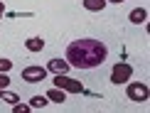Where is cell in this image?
<instances>
[{"mask_svg":"<svg viewBox=\"0 0 150 113\" xmlns=\"http://www.w3.org/2000/svg\"><path fill=\"white\" fill-rule=\"evenodd\" d=\"M106 56L108 49L98 40H76L67 47V61L76 69H96L106 61Z\"/></svg>","mask_w":150,"mask_h":113,"instance_id":"cell-1","label":"cell"},{"mask_svg":"<svg viewBox=\"0 0 150 113\" xmlns=\"http://www.w3.org/2000/svg\"><path fill=\"white\" fill-rule=\"evenodd\" d=\"M54 86H57V89H62V91H67V93H81V91H84L81 81L69 79L67 74H57V76H54Z\"/></svg>","mask_w":150,"mask_h":113,"instance_id":"cell-2","label":"cell"},{"mask_svg":"<svg viewBox=\"0 0 150 113\" xmlns=\"http://www.w3.org/2000/svg\"><path fill=\"white\" fill-rule=\"evenodd\" d=\"M45 79H47L45 66H25L22 69V81H27V84H40Z\"/></svg>","mask_w":150,"mask_h":113,"instance_id":"cell-3","label":"cell"},{"mask_svg":"<svg viewBox=\"0 0 150 113\" xmlns=\"http://www.w3.org/2000/svg\"><path fill=\"white\" fill-rule=\"evenodd\" d=\"M130 74H133V66L126 64V61H118L113 66V71H111V81H113V84H126L130 79Z\"/></svg>","mask_w":150,"mask_h":113,"instance_id":"cell-4","label":"cell"},{"mask_svg":"<svg viewBox=\"0 0 150 113\" xmlns=\"http://www.w3.org/2000/svg\"><path fill=\"white\" fill-rule=\"evenodd\" d=\"M148 96H150V91H148V86L145 84H128V98L130 101H135V103H143V101H148Z\"/></svg>","mask_w":150,"mask_h":113,"instance_id":"cell-5","label":"cell"},{"mask_svg":"<svg viewBox=\"0 0 150 113\" xmlns=\"http://www.w3.org/2000/svg\"><path fill=\"white\" fill-rule=\"evenodd\" d=\"M47 69H49V71H54V74H67V71H69V61H62V59H52Z\"/></svg>","mask_w":150,"mask_h":113,"instance_id":"cell-6","label":"cell"},{"mask_svg":"<svg viewBox=\"0 0 150 113\" xmlns=\"http://www.w3.org/2000/svg\"><path fill=\"white\" fill-rule=\"evenodd\" d=\"M45 96L49 98V101H54V103H64L67 101V91H62V89H57V86H54V89H49Z\"/></svg>","mask_w":150,"mask_h":113,"instance_id":"cell-7","label":"cell"},{"mask_svg":"<svg viewBox=\"0 0 150 113\" xmlns=\"http://www.w3.org/2000/svg\"><path fill=\"white\" fill-rule=\"evenodd\" d=\"M25 47H27L30 52H42V49H45V40H40V37H30V40L25 42Z\"/></svg>","mask_w":150,"mask_h":113,"instance_id":"cell-8","label":"cell"},{"mask_svg":"<svg viewBox=\"0 0 150 113\" xmlns=\"http://www.w3.org/2000/svg\"><path fill=\"white\" fill-rule=\"evenodd\" d=\"M84 8L89 12H101L106 8V0H84Z\"/></svg>","mask_w":150,"mask_h":113,"instance_id":"cell-9","label":"cell"},{"mask_svg":"<svg viewBox=\"0 0 150 113\" xmlns=\"http://www.w3.org/2000/svg\"><path fill=\"white\" fill-rule=\"evenodd\" d=\"M148 20V12L143 10V8H135L133 12H130V22L133 25H140V22H145Z\"/></svg>","mask_w":150,"mask_h":113,"instance_id":"cell-10","label":"cell"},{"mask_svg":"<svg viewBox=\"0 0 150 113\" xmlns=\"http://www.w3.org/2000/svg\"><path fill=\"white\" fill-rule=\"evenodd\" d=\"M49 103L47 96H32V101H30V108H45V106Z\"/></svg>","mask_w":150,"mask_h":113,"instance_id":"cell-11","label":"cell"},{"mask_svg":"<svg viewBox=\"0 0 150 113\" xmlns=\"http://www.w3.org/2000/svg\"><path fill=\"white\" fill-rule=\"evenodd\" d=\"M0 98H3V101H8V103H17V101H20V98H17L15 93L5 91V89H0Z\"/></svg>","mask_w":150,"mask_h":113,"instance_id":"cell-12","label":"cell"},{"mask_svg":"<svg viewBox=\"0 0 150 113\" xmlns=\"http://www.w3.org/2000/svg\"><path fill=\"white\" fill-rule=\"evenodd\" d=\"M12 111H15V113H27L30 111V103H12Z\"/></svg>","mask_w":150,"mask_h":113,"instance_id":"cell-13","label":"cell"},{"mask_svg":"<svg viewBox=\"0 0 150 113\" xmlns=\"http://www.w3.org/2000/svg\"><path fill=\"white\" fill-rule=\"evenodd\" d=\"M10 79H8V71H0V89H8Z\"/></svg>","mask_w":150,"mask_h":113,"instance_id":"cell-14","label":"cell"},{"mask_svg":"<svg viewBox=\"0 0 150 113\" xmlns=\"http://www.w3.org/2000/svg\"><path fill=\"white\" fill-rule=\"evenodd\" d=\"M10 66H12V61H8V59H0V71H10Z\"/></svg>","mask_w":150,"mask_h":113,"instance_id":"cell-15","label":"cell"},{"mask_svg":"<svg viewBox=\"0 0 150 113\" xmlns=\"http://www.w3.org/2000/svg\"><path fill=\"white\" fill-rule=\"evenodd\" d=\"M108 3H126V0H108Z\"/></svg>","mask_w":150,"mask_h":113,"instance_id":"cell-16","label":"cell"},{"mask_svg":"<svg viewBox=\"0 0 150 113\" xmlns=\"http://www.w3.org/2000/svg\"><path fill=\"white\" fill-rule=\"evenodd\" d=\"M3 10H5V5H3V3H0V12H3Z\"/></svg>","mask_w":150,"mask_h":113,"instance_id":"cell-17","label":"cell"},{"mask_svg":"<svg viewBox=\"0 0 150 113\" xmlns=\"http://www.w3.org/2000/svg\"><path fill=\"white\" fill-rule=\"evenodd\" d=\"M0 17H3V12H0Z\"/></svg>","mask_w":150,"mask_h":113,"instance_id":"cell-18","label":"cell"}]
</instances>
